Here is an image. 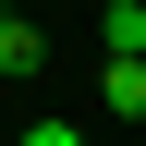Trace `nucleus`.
Listing matches in <instances>:
<instances>
[{"label": "nucleus", "instance_id": "obj_2", "mask_svg": "<svg viewBox=\"0 0 146 146\" xmlns=\"http://www.w3.org/2000/svg\"><path fill=\"white\" fill-rule=\"evenodd\" d=\"M36 49H49V36H36L25 12H12V0H0V85H25V73H36Z\"/></svg>", "mask_w": 146, "mask_h": 146}, {"label": "nucleus", "instance_id": "obj_3", "mask_svg": "<svg viewBox=\"0 0 146 146\" xmlns=\"http://www.w3.org/2000/svg\"><path fill=\"white\" fill-rule=\"evenodd\" d=\"M98 49H146V0H110L98 12Z\"/></svg>", "mask_w": 146, "mask_h": 146}, {"label": "nucleus", "instance_id": "obj_1", "mask_svg": "<svg viewBox=\"0 0 146 146\" xmlns=\"http://www.w3.org/2000/svg\"><path fill=\"white\" fill-rule=\"evenodd\" d=\"M98 110L110 122H146V49H98Z\"/></svg>", "mask_w": 146, "mask_h": 146}]
</instances>
